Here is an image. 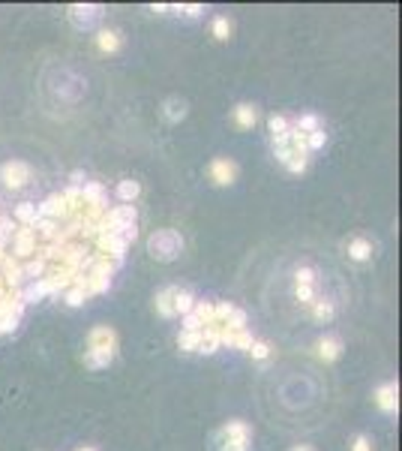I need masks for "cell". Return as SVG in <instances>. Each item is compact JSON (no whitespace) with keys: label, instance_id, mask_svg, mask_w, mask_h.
<instances>
[{"label":"cell","instance_id":"obj_1","mask_svg":"<svg viewBox=\"0 0 402 451\" xmlns=\"http://www.w3.org/2000/svg\"><path fill=\"white\" fill-rule=\"evenodd\" d=\"M117 355V331L112 325H96L87 334V349H85V364L90 370H103Z\"/></svg>","mask_w":402,"mask_h":451},{"label":"cell","instance_id":"obj_2","mask_svg":"<svg viewBox=\"0 0 402 451\" xmlns=\"http://www.w3.org/2000/svg\"><path fill=\"white\" fill-rule=\"evenodd\" d=\"M252 427L241 418L222 424L216 433H213V448L216 451H250L252 445Z\"/></svg>","mask_w":402,"mask_h":451},{"label":"cell","instance_id":"obj_3","mask_svg":"<svg viewBox=\"0 0 402 451\" xmlns=\"http://www.w3.org/2000/svg\"><path fill=\"white\" fill-rule=\"evenodd\" d=\"M148 253L157 262H175L184 253V238L177 229H157L148 238Z\"/></svg>","mask_w":402,"mask_h":451},{"label":"cell","instance_id":"obj_4","mask_svg":"<svg viewBox=\"0 0 402 451\" xmlns=\"http://www.w3.org/2000/svg\"><path fill=\"white\" fill-rule=\"evenodd\" d=\"M130 226H139V211H135V205H114V207H108L105 223H103V229L99 232L121 235V232L130 229Z\"/></svg>","mask_w":402,"mask_h":451},{"label":"cell","instance_id":"obj_5","mask_svg":"<svg viewBox=\"0 0 402 451\" xmlns=\"http://www.w3.org/2000/svg\"><path fill=\"white\" fill-rule=\"evenodd\" d=\"M67 15L78 31H94V27L105 18V6H99V3H72L67 9Z\"/></svg>","mask_w":402,"mask_h":451},{"label":"cell","instance_id":"obj_6","mask_svg":"<svg viewBox=\"0 0 402 451\" xmlns=\"http://www.w3.org/2000/svg\"><path fill=\"white\" fill-rule=\"evenodd\" d=\"M36 247H40V238H36V232L30 229V226H18L12 241H9V256L12 259H33L36 256Z\"/></svg>","mask_w":402,"mask_h":451},{"label":"cell","instance_id":"obj_7","mask_svg":"<svg viewBox=\"0 0 402 451\" xmlns=\"http://www.w3.org/2000/svg\"><path fill=\"white\" fill-rule=\"evenodd\" d=\"M94 244H96V253L99 256H105V259H112L117 268L123 265V259H126V250H130V244H126L121 235H114V232H99L96 238H94Z\"/></svg>","mask_w":402,"mask_h":451},{"label":"cell","instance_id":"obj_8","mask_svg":"<svg viewBox=\"0 0 402 451\" xmlns=\"http://www.w3.org/2000/svg\"><path fill=\"white\" fill-rule=\"evenodd\" d=\"M0 180H3V187H9V189H21L33 180V169L27 166L24 160H9L0 166Z\"/></svg>","mask_w":402,"mask_h":451},{"label":"cell","instance_id":"obj_9","mask_svg":"<svg viewBox=\"0 0 402 451\" xmlns=\"http://www.w3.org/2000/svg\"><path fill=\"white\" fill-rule=\"evenodd\" d=\"M295 298L304 307H309V304L315 301V268L300 265L295 271Z\"/></svg>","mask_w":402,"mask_h":451},{"label":"cell","instance_id":"obj_10","mask_svg":"<svg viewBox=\"0 0 402 451\" xmlns=\"http://www.w3.org/2000/svg\"><path fill=\"white\" fill-rule=\"evenodd\" d=\"M237 162L231 157H216L210 160V180H213L216 187H231L237 180Z\"/></svg>","mask_w":402,"mask_h":451},{"label":"cell","instance_id":"obj_11","mask_svg":"<svg viewBox=\"0 0 402 451\" xmlns=\"http://www.w3.org/2000/svg\"><path fill=\"white\" fill-rule=\"evenodd\" d=\"M372 400H376V406L385 415H396L399 412V382H385V385H378L376 391H372Z\"/></svg>","mask_w":402,"mask_h":451},{"label":"cell","instance_id":"obj_12","mask_svg":"<svg viewBox=\"0 0 402 451\" xmlns=\"http://www.w3.org/2000/svg\"><path fill=\"white\" fill-rule=\"evenodd\" d=\"M36 214L45 216V220H54V223H67L69 216H72L60 193H54V196H49V198H42V202L36 205Z\"/></svg>","mask_w":402,"mask_h":451},{"label":"cell","instance_id":"obj_13","mask_svg":"<svg viewBox=\"0 0 402 451\" xmlns=\"http://www.w3.org/2000/svg\"><path fill=\"white\" fill-rule=\"evenodd\" d=\"M345 352V343L336 337V334H324L322 340L315 343V355L324 361V364H331V361H340Z\"/></svg>","mask_w":402,"mask_h":451},{"label":"cell","instance_id":"obj_14","mask_svg":"<svg viewBox=\"0 0 402 451\" xmlns=\"http://www.w3.org/2000/svg\"><path fill=\"white\" fill-rule=\"evenodd\" d=\"M252 331L250 328H243V331H228V328H222L219 331V343L222 346H228V349H237V352H250V346H252Z\"/></svg>","mask_w":402,"mask_h":451},{"label":"cell","instance_id":"obj_15","mask_svg":"<svg viewBox=\"0 0 402 451\" xmlns=\"http://www.w3.org/2000/svg\"><path fill=\"white\" fill-rule=\"evenodd\" d=\"M268 130H270V144L279 148V144L288 142V133H291V121L286 114H270L268 117Z\"/></svg>","mask_w":402,"mask_h":451},{"label":"cell","instance_id":"obj_16","mask_svg":"<svg viewBox=\"0 0 402 451\" xmlns=\"http://www.w3.org/2000/svg\"><path fill=\"white\" fill-rule=\"evenodd\" d=\"M175 292H177V286H166V289H159L157 295H153V307H157V313L162 316V319H175Z\"/></svg>","mask_w":402,"mask_h":451},{"label":"cell","instance_id":"obj_17","mask_svg":"<svg viewBox=\"0 0 402 451\" xmlns=\"http://www.w3.org/2000/svg\"><path fill=\"white\" fill-rule=\"evenodd\" d=\"M123 45V36L121 31H112V27H103V31H96V49L103 54H117Z\"/></svg>","mask_w":402,"mask_h":451},{"label":"cell","instance_id":"obj_18","mask_svg":"<svg viewBox=\"0 0 402 451\" xmlns=\"http://www.w3.org/2000/svg\"><path fill=\"white\" fill-rule=\"evenodd\" d=\"M189 114V103L180 96H168L166 103H162V117H166L168 124H180L184 117Z\"/></svg>","mask_w":402,"mask_h":451},{"label":"cell","instance_id":"obj_19","mask_svg":"<svg viewBox=\"0 0 402 451\" xmlns=\"http://www.w3.org/2000/svg\"><path fill=\"white\" fill-rule=\"evenodd\" d=\"M231 117H234V124L241 126V130H252V126L259 124V108H255L252 103H237L231 108Z\"/></svg>","mask_w":402,"mask_h":451},{"label":"cell","instance_id":"obj_20","mask_svg":"<svg viewBox=\"0 0 402 451\" xmlns=\"http://www.w3.org/2000/svg\"><path fill=\"white\" fill-rule=\"evenodd\" d=\"M219 325H207L204 331H201V343H198V355H216L219 349H222V343H219Z\"/></svg>","mask_w":402,"mask_h":451},{"label":"cell","instance_id":"obj_21","mask_svg":"<svg viewBox=\"0 0 402 451\" xmlns=\"http://www.w3.org/2000/svg\"><path fill=\"white\" fill-rule=\"evenodd\" d=\"M114 196H117V202L121 205H135V198L141 196V184L139 180H132V178H123L121 184L114 187Z\"/></svg>","mask_w":402,"mask_h":451},{"label":"cell","instance_id":"obj_22","mask_svg":"<svg viewBox=\"0 0 402 451\" xmlns=\"http://www.w3.org/2000/svg\"><path fill=\"white\" fill-rule=\"evenodd\" d=\"M372 253H376V244L369 238H351L349 241V259L351 262H369Z\"/></svg>","mask_w":402,"mask_h":451},{"label":"cell","instance_id":"obj_23","mask_svg":"<svg viewBox=\"0 0 402 451\" xmlns=\"http://www.w3.org/2000/svg\"><path fill=\"white\" fill-rule=\"evenodd\" d=\"M309 313H313L315 322H331L336 316V304L331 301V298H315V301L309 304Z\"/></svg>","mask_w":402,"mask_h":451},{"label":"cell","instance_id":"obj_24","mask_svg":"<svg viewBox=\"0 0 402 451\" xmlns=\"http://www.w3.org/2000/svg\"><path fill=\"white\" fill-rule=\"evenodd\" d=\"M81 198H85V205H103V202H108V193L99 180H87V184L81 187Z\"/></svg>","mask_w":402,"mask_h":451},{"label":"cell","instance_id":"obj_25","mask_svg":"<svg viewBox=\"0 0 402 451\" xmlns=\"http://www.w3.org/2000/svg\"><path fill=\"white\" fill-rule=\"evenodd\" d=\"M189 316L201 325V328H207V325H213V301H198L193 304V310H189Z\"/></svg>","mask_w":402,"mask_h":451},{"label":"cell","instance_id":"obj_26","mask_svg":"<svg viewBox=\"0 0 402 451\" xmlns=\"http://www.w3.org/2000/svg\"><path fill=\"white\" fill-rule=\"evenodd\" d=\"M231 33H234V22L228 15H216L213 18V40L216 42H228L231 40Z\"/></svg>","mask_w":402,"mask_h":451},{"label":"cell","instance_id":"obj_27","mask_svg":"<svg viewBox=\"0 0 402 451\" xmlns=\"http://www.w3.org/2000/svg\"><path fill=\"white\" fill-rule=\"evenodd\" d=\"M45 268H49V262H42L40 256H33V259H27L24 265H21V274H24V280H42L45 277Z\"/></svg>","mask_w":402,"mask_h":451},{"label":"cell","instance_id":"obj_28","mask_svg":"<svg viewBox=\"0 0 402 451\" xmlns=\"http://www.w3.org/2000/svg\"><path fill=\"white\" fill-rule=\"evenodd\" d=\"M36 216H40V214H36V205H33V202H21V205L15 207V216H12V220H15V226H33Z\"/></svg>","mask_w":402,"mask_h":451},{"label":"cell","instance_id":"obj_29","mask_svg":"<svg viewBox=\"0 0 402 451\" xmlns=\"http://www.w3.org/2000/svg\"><path fill=\"white\" fill-rule=\"evenodd\" d=\"M193 304H195V295L189 292V289H180L177 286V292H175V313L177 316H186L189 310H193Z\"/></svg>","mask_w":402,"mask_h":451},{"label":"cell","instance_id":"obj_30","mask_svg":"<svg viewBox=\"0 0 402 451\" xmlns=\"http://www.w3.org/2000/svg\"><path fill=\"white\" fill-rule=\"evenodd\" d=\"M291 126H295V130H297V133H304V135H309V133H315V130H322V117H318V114H313V112H309V114H300V117H297V121H295V124H291Z\"/></svg>","mask_w":402,"mask_h":451},{"label":"cell","instance_id":"obj_31","mask_svg":"<svg viewBox=\"0 0 402 451\" xmlns=\"http://www.w3.org/2000/svg\"><path fill=\"white\" fill-rule=\"evenodd\" d=\"M198 343H201V331H180L177 334V349L180 352H198Z\"/></svg>","mask_w":402,"mask_h":451},{"label":"cell","instance_id":"obj_32","mask_svg":"<svg viewBox=\"0 0 402 451\" xmlns=\"http://www.w3.org/2000/svg\"><path fill=\"white\" fill-rule=\"evenodd\" d=\"M60 295H63V304H67V307H81L87 301V292L81 286H76V283H72L69 289H63Z\"/></svg>","mask_w":402,"mask_h":451},{"label":"cell","instance_id":"obj_33","mask_svg":"<svg viewBox=\"0 0 402 451\" xmlns=\"http://www.w3.org/2000/svg\"><path fill=\"white\" fill-rule=\"evenodd\" d=\"M324 144H327V133H324V126H322V130H315V133H309V135H306V151H309V157H313L315 151H322Z\"/></svg>","mask_w":402,"mask_h":451},{"label":"cell","instance_id":"obj_34","mask_svg":"<svg viewBox=\"0 0 402 451\" xmlns=\"http://www.w3.org/2000/svg\"><path fill=\"white\" fill-rule=\"evenodd\" d=\"M270 352H273V349H270V343H268V340H259V337L252 340L250 355H252L255 361H268V358H270Z\"/></svg>","mask_w":402,"mask_h":451},{"label":"cell","instance_id":"obj_35","mask_svg":"<svg viewBox=\"0 0 402 451\" xmlns=\"http://www.w3.org/2000/svg\"><path fill=\"white\" fill-rule=\"evenodd\" d=\"M351 451H372V439L367 436V433H354V439H351Z\"/></svg>","mask_w":402,"mask_h":451},{"label":"cell","instance_id":"obj_36","mask_svg":"<svg viewBox=\"0 0 402 451\" xmlns=\"http://www.w3.org/2000/svg\"><path fill=\"white\" fill-rule=\"evenodd\" d=\"M286 169L291 171V175H304V171L309 169V157H295V160H291Z\"/></svg>","mask_w":402,"mask_h":451},{"label":"cell","instance_id":"obj_37","mask_svg":"<svg viewBox=\"0 0 402 451\" xmlns=\"http://www.w3.org/2000/svg\"><path fill=\"white\" fill-rule=\"evenodd\" d=\"M69 180H72V187H85V184H87V175H85L81 169H76V171L69 175Z\"/></svg>","mask_w":402,"mask_h":451},{"label":"cell","instance_id":"obj_38","mask_svg":"<svg viewBox=\"0 0 402 451\" xmlns=\"http://www.w3.org/2000/svg\"><path fill=\"white\" fill-rule=\"evenodd\" d=\"M291 451H315V448L306 445V442H300V445H291Z\"/></svg>","mask_w":402,"mask_h":451},{"label":"cell","instance_id":"obj_39","mask_svg":"<svg viewBox=\"0 0 402 451\" xmlns=\"http://www.w3.org/2000/svg\"><path fill=\"white\" fill-rule=\"evenodd\" d=\"M76 451H99V448H94V445H81V448H76Z\"/></svg>","mask_w":402,"mask_h":451}]
</instances>
